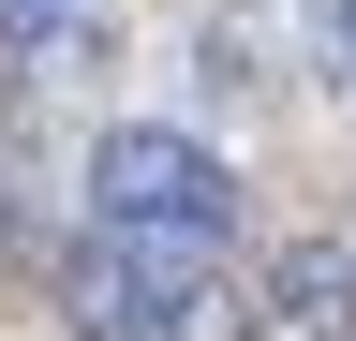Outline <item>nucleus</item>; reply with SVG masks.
<instances>
[{
    "mask_svg": "<svg viewBox=\"0 0 356 341\" xmlns=\"http://www.w3.org/2000/svg\"><path fill=\"white\" fill-rule=\"evenodd\" d=\"M89 238H149V252H222L238 238V163L178 119H104L89 134Z\"/></svg>",
    "mask_w": 356,
    "mask_h": 341,
    "instance_id": "f257e3e1",
    "label": "nucleus"
},
{
    "mask_svg": "<svg viewBox=\"0 0 356 341\" xmlns=\"http://www.w3.org/2000/svg\"><path fill=\"white\" fill-rule=\"evenodd\" d=\"M60 312L74 341H252V282L222 252H149V238H89L60 267Z\"/></svg>",
    "mask_w": 356,
    "mask_h": 341,
    "instance_id": "f03ea898",
    "label": "nucleus"
},
{
    "mask_svg": "<svg viewBox=\"0 0 356 341\" xmlns=\"http://www.w3.org/2000/svg\"><path fill=\"white\" fill-rule=\"evenodd\" d=\"M267 326H312V341H356V238H282L252 282Z\"/></svg>",
    "mask_w": 356,
    "mask_h": 341,
    "instance_id": "7ed1b4c3",
    "label": "nucleus"
},
{
    "mask_svg": "<svg viewBox=\"0 0 356 341\" xmlns=\"http://www.w3.org/2000/svg\"><path fill=\"white\" fill-rule=\"evenodd\" d=\"M193 104H252V30H222V0L193 15Z\"/></svg>",
    "mask_w": 356,
    "mask_h": 341,
    "instance_id": "20e7f679",
    "label": "nucleus"
},
{
    "mask_svg": "<svg viewBox=\"0 0 356 341\" xmlns=\"http://www.w3.org/2000/svg\"><path fill=\"white\" fill-rule=\"evenodd\" d=\"M297 60L327 90H356V0H297Z\"/></svg>",
    "mask_w": 356,
    "mask_h": 341,
    "instance_id": "39448f33",
    "label": "nucleus"
},
{
    "mask_svg": "<svg viewBox=\"0 0 356 341\" xmlns=\"http://www.w3.org/2000/svg\"><path fill=\"white\" fill-rule=\"evenodd\" d=\"M74 15H104V0H0V60H30V45H60Z\"/></svg>",
    "mask_w": 356,
    "mask_h": 341,
    "instance_id": "423d86ee",
    "label": "nucleus"
},
{
    "mask_svg": "<svg viewBox=\"0 0 356 341\" xmlns=\"http://www.w3.org/2000/svg\"><path fill=\"white\" fill-rule=\"evenodd\" d=\"M15 252H30V163L0 149V267H15Z\"/></svg>",
    "mask_w": 356,
    "mask_h": 341,
    "instance_id": "0eeeda50",
    "label": "nucleus"
}]
</instances>
